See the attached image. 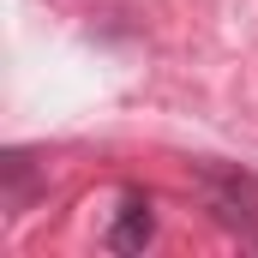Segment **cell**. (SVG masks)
Masks as SVG:
<instances>
[{
    "label": "cell",
    "mask_w": 258,
    "mask_h": 258,
    "mask_svg": "<svg viewBox=\"0 0 258 258\" xmlns=\"http://www.w3.org/2000/svg\"><path fill=\"white\" fill-rule=\"evenodd\" d=\"M150 240H156V204H150V192H126L108 234H102V246L108 252H144Z\"/></svg>",
    "instance_id": "1"
},
{
    "label": "cell",
    "mask_w": 258,
    "mask_h": 258,
    "mask_svg": "<svg viewBox=\"0 0 258 258\" xmlns=\"http://www.w3.org/2000/svg\"><path fill=\"white\" fill-rule=\"evenodd\" d=\"M36 186H42V168H36L24 150H6V156H0V198H6V210L18 216V210L36 198Z\"/></svg>",
    "instance_id": "2"
}]
</instances>
